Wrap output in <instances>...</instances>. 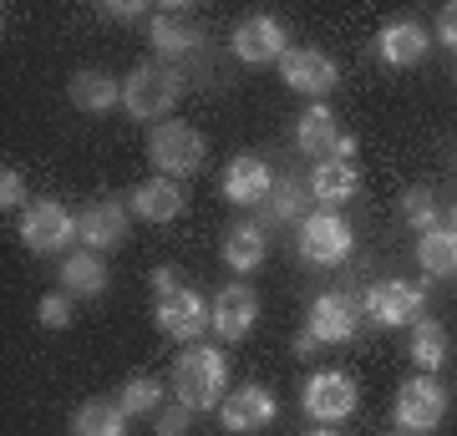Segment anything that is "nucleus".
<instances>
[{
  "label": "nucleus",
  "mask_w": 457,
  "mask_h": 436,
  "mask_svg": "<svg viewBox=\"0 0 457 436\" xmlns=\"http://www.w3.org/2000/svg\"><path fill=\"white\" fill-rule=\"evenodd\" d=\"M228 396V360L213 345H188L173 366V401H183L188 411H213Z\"/></svg>",
  "instance_id": "f257e3e1"
},
{
  "label": "nucleus",
  "mask_w": 457,
  "mask_h": 436,
  "mask_svg": "<svg viewBox=\"0 0 457 436\" xmlns=\"http://www.w3.org/2000/svg\"><path fill=\"white\" fill-rule=\"evenodd\" d=\"M179 97H183V81L168 62L132 66L128 81H122V107H128V117H137V122H153V117L173 112Z\"/></svg>",
  "instance_id": "f03ea898"
},
{
  "label": "nucleus",
  "mask_w": 457,
  "mask_h": 436,
  "mask_svg": "<svg viewBox=\"0 0 457 436\" xmlns=\"http://www.w3.org/2000/svg\"><path fill=\"white\" fill-rule=\"evenodd\" d=\"M204 132L188 128V122H158V128L147 132V158H153V168H158V178H194L198 168H204Z\"/></svg>",
  "instance_id": "7ed1b4c3"
},
{
  "label": "nucleus",
  "mask_w": 457,
  "mask_h": 436,
  "mask_svg": "<svg viewBox=\"0 0 457 436\" xmlns=\"http://www.w3.org/2000/svg\"><path fill=\"white\" fill-rule=\"evenodd\" d=\"M71 239H82V218L56 198H41V203L21 213V243L31 254H66Z\"/></svg>",
  "instance_id": "20e7f679"
},
{
  "label": "nucleus",
  "mask_w": 457,
  "mask_h": 436,
  "mask_svg": "<svg viewBox=\"0 0 457 436\" xmlns=\"http://www.w3.org/2000/svg\"><path fill=\"white\" fill-rule=\"evenodd\" d=\"M392 416L402 432H437L442 416H447V386L437 375H411L407 386L396 391Z\"/></svg>",
  "instance_id": "39448f33"
},
{
  "label": "nucleus",
  "mask_w": 457,
  "mask_h": 436,
  "mask_svg": "<svg viewBox=\"0 0 457 436\" xmlns=\"http://www.w3.org/2000/svg\"><path fill=\"white\" fill-rule=\"evenodd\" d=\"M295 147L311 152V158H320V162H330V158H351V152H356V137L336 122L330 107L315 102L311 112H300V122H295Z\"/></svg>",
  "instance_id": "423d86ee"
},
{
  "label": "nucleus",
  "mask_w": 457,
  "mask_h": 436,
  "mask_svg": "<svg viewBox=\"0 0 457 436\" xmlns=\"http://www.w3.org/2000/svg\"><path fill=\"white\" fill-rule=\"evenodd\" d=\"M356 406H361V386L345 371H315L311 381H305V416L336 426V421H345Z\"/></svg>",
  "instance_id": "0eeeda50"
},
{
  "label": "nucleus",
  "mask_w": 457,
  "mask_h": 436,
  "mask_svg": "<svg viewBox=\"0 0 457 436\" xmlns=\"http://www.w3.org/2000/svg\"><path fill=\"white\" fill-rule=\"evenodd\" d=\"M361 330V305L351 300V294H320L311 305V315H305V335L315 340V345H345V340H356Z\"/></svg>",
  "instance_id": "6e6552de"
},
{
  "label": "nucleus",
  "mask_w": 457,
  "mask_h": 436,
  "mask_svg": "<svg viewBox=\"0 0 457 436\" xmlns=\"http://www.w3.org/2000/svg\"><path fill=\"white\" fill-rule=\"evenodd\" d=\"M361 309H366L381 330H402V325L422 320V290H411V284H402V279H381V284L366 290Z\"/></svg>",
  "instance_id": "1a4fd4ad"
},
{
  "label": "nucleus",
  "mask_w": 457,
  "mask_h": 436,
  "mask_svg": "<svg viewBox=\"0 0 457 436\" xmlns=\"http://www.w3.org/2000/svg\"><path fill=\"white\" fill-rule=\"evenodd\" d=\"M153 320H158V330H163V335L198 345V335L213 325V305L198 290H179V294H168V300H158Z\"/></svg>",
  "instance_id": "9d476101"
},
{
  "label": "nucleus",
  "mask_w": 457,
  "mask_h": 436,
  "mask_svg": "<svg viewBox=\"0 0 457 436\" xmlns=\"http://www.w3.org/2000/svg\"><path fill=\"white\" fill-rule=\"evenodd\" d=\"M279 77H285V86H290V92L326 97V92H336V81H341V66L330 62L326 51L295 46V51H285V62H279Z\"/></svg>",
  "instance_id": "9b49d317"
},
{
  "label": "nucleus",
  "mask_w": 457,
  "mask_h": 436,
  "mask_svg": "<svg viewBox=\"0 0 457 436\" xmlns=\"http://www.w3.org/2000/svg\"><path fill=\"white\" fill-rule=\"evenodd\" d=\"M351 243H356V234L341 213H311L300 224V259H311V264H341Z\"/></svg>",
  "instance_id": "f8f14e48"
},
{
  "label": "nucleus",
  "mask_w": 457,
  "mask_h": 436,
  "mask_svg": "<svg viewBox=\"0 0 457 436\" xmlns=\"http://www.w3.org/2000/svg\"><path fill=\"white\" fill-rule=\"evenodd\" d=\"M275 193V173H270V162L260 152H239V158H228L224 168V198L234 209H254V203H270Z\"/></svg>",
  "instance_id": "ddd939ff"
},
{
  "label": "nucleus",
  "mask_w": 457,
  "mask_h": 436,
  "mask_svg": "<svg viewBox=\"0 0 457 436\" xmlns=\"http://www.w3.org/2000/svg\"><path fill=\"white\" fill-rule=\"evenodd\" d=\"M279 416V401L270 396L264 386H239V391H228L224 406H219V426L234 436H249V432H260V426H270V421Z\"/></svg>",
  "instance_id": "4468645a"
},
{
  "label": "nucleus",
  "mask_w": 457,
  "mask_h": 436,
  "mask_svg": "<svg viewBox=\"0 0 457 436\" xmlns=\"http://www.w3.org/2000/svg\"><path fill=\"white\" fill-rule=\"evenodd\" d=\"M228 46H234V56H239V62H249V66H264V62H285V26H279L275 16H245L239 21V26H234V41H228Z\"/></svg>",
  "instance_id": "2eb2a0df"
},
{
  "label": "nucleus",
  "mask_w": 457,
  "mask_h": 436,
  "mask_svg": "<svg viewBox=\"0 0 457 436\" xmlns=\"http://www.w3.org/2000/svg\"><path fill=\"white\" fill-rule=\"evenodd\" d=\"M254 320H260V294L249 290V284H224V290L213 294V335L219 340L239 345L254 330Z\"/></svg>",
  "instance_id": "dca6fc26"
},
{
  "label": "nucleus",
  "mask_w": 457,
  "mask_h": 436,
  "mask_svg": "<svg viewBox=\"0 0 457 436\" xmlns=\"http://www.w3.org/2000/svg\"><path fill=\"white\" fill-rule=\"evenodd\" d=\"M147 36H153V46L163 56H183V51L204 46V26H198V16L188 5H158L147 16Z\"/></svg>",
  "instance_id": "f3484780"
},
{
  "label": "nucleus",
  "mask_w": 457,
  "mask_h": 436,
  "mask_svg": "<svg viewBox=\"0 0 457 436\" xmlns=\"http://www.w3.org/2000/svg\"><path fill=\"white\" fill-rule=\"evenodd\" d=\"M122 239H128V203L102 198V203H92V209L82 213V243L92 254H112Z\"/></svg>",
  "instance_id": "a211bd4d"
},
{
  "label": "nucleus",
  "mask_w": 457,
  "mask_h": 436,
  "mask_svg": "<svg viewBox=\"0 0 457 436\" xmlns=\"http://www.w3.org/2000/svg\"><path fill=\"white\" fill-rule=\"evenodd\" d=\"M128 209L143 218V224H173L183 213V188L173 178H147L128 193Z\"/></svg>",
  "instance_id": "6ab92c4d"
},
{
  "label": "nucleus",
  "mask_w": 457,
  "mask_h": 436,
  "mask_svg": "<svg viewBox=\"0 0 457 436\" xmlns=\"http://www.w3.org/2000/svg\"><path fill=\"white\" fill-rule=\"evenodd\" d=\"M66 97L77 112H112L117 102H122V86H117L112 71H97V66H82V71H71V86H66Z\"/></svg>",
  "instance_id": "aec40b11"
},
{
  "label": "nucleus",
  "mask_w": 457,
  "mask_h": 436,
  "mask_svg": "<svg viewBox=\"0 0 457 436\" xmlns=\"http://www.w3.org/2000/svg\"><path fill=\"white\" fill-rule=\"evenodd\" d=\"M427 46H432V36L417 21H392V26H381V36H376V56L386 66H417L427 56Z\"/></svg>",
  "instance_id": "412c9836"
},
{
  "label": "nucleus",
  "mask_w": 457,
  "mask_h": 436,
  "mask_svg": "<svg viewBox=\"0 0 457 436\" xmlns=\"http://www.w3.org/2000/svg\"><path fill=\"white\" fill-rule=\"evenodd\" d=\"M356 158H330V162H315L311 173V193L320 198V203H345V198L356 193Z\"/></svg>",
  "instance_id": "4be33fe9"
},
{
  "label": "nucleus",
  "mask_w": 457,
  "mask_h": 436,
  "mask_svg": "<svg viewBox=\"0 0 457 436\" xmlns=\"http://www.w3.org/2000/svg\"><path fill=\"white\" fill-rule=\"evenodd\" d=\"M71 436H128V406L122 401H87V406H77Z\"/></svg>",
  "instance_id": "5701e85b"
},
{
  "label": "nucleus",
  "mask_w": 457,
  "mask_h": 436,
  "mask_svg": "<svg viewBox=\"0 0 457 436\" xmlns=\"http://www.w3.org/2000/svg\"><path fill=\"white\" fill-rule=\"evenodd\" d=\"M62 290L66 294H102L107 290V264H102V254H92V249L66 254L62 259Z\"/></svg>",
  "instance_id": "b1692460"
},
{
  "label": "nucleus",
  "mask_w": 457,
  "mask_h": 436,
  "mask_svg": "<svg viewBox=\"0 0 457 436\" xmlns=\"http://www.w3.org/2000/svg\"><path fill=\"white\" fill-rule=\"evenodd\" d=\"M417 264H422L427 275L437 279H453L457 275V228H427L422 239H417Z\"/></svg>",
  "instance_id": "393cba45"
},
{
  "label": "nucleus",
  "mask_w": 457,
  "mask_h": 436,
  "mask_svg": "<svg viewBox=\"0 0 457 436\" xmlns=\"http://www.w3.org/2000/svg\"><path fill=\"white\" fill-rule=\"evenodd\" d=\"M224 264L228 269H239V275H254L260 269V259H264V228L260 224H234L224 234Z\"/></svg>",
  "instance_id": "a878e982"
},
{
  "label": "nucleus",
  "mask_w": 457,
  "mask_h": 436,
  "mask_svg": "<svg viewBox=\"0 0 457 436\" xmlns=\"http://www.w3.org/2000/svg\"><path fill=\"white\" fill-rule=\"evenodd\" d=\"M411 366H417V371L422 375H437L442 371V360H447V330H442V320H417L411 325Z\"/></svg>",
  "instance_id": "bb28decb"
},
{
  "label": "nucleus",
  "mask_w": 457,
  "mask_h": 436,
  "mask_svg": "<svg viewBox=\"0 0 457 436\" xmlns=\"http://www.w3.org/2000/svg\"><path fill=\"white\" fill-rule=\"evenodd\" d=\"M122 406H128V416H153V411H163V381H158V375H132L128 386H122Z\"/></svg>",
  "instance_id": "cd10ccee"
},
{
  "label": "nucleus",
  "mask_w": 457,
  "mask_h": 436,
  "mask_svg": "<svg viewBox=\"0 0 457 436\" xmlns=\"http://www.w3.org/2000/svg\"><path fill=\"white\" fill-rule=\"evenodd\" d=\"M402 218H407L411 228H437V198L427 193V188H411V193H402Z\"/></svg>",
  "instance_id": "c85d7f7f"
},
{
  "label": "nucleus",
  "mask_w": 457,
  "mask_h": 436,
  "mask_svg": "<svg viewBox=\"0 0 457 436\" xmlns=\"http://www.w3.org/2000/svg\"><path fill=\"white\" fill-rule=\"evenodd\" d=\"M36 320L46 325V330H66V325H71V294H46V300H41V305H36Z\"/></svg>",
  "instance_id": "c756f323"
},
{
  "label": "nucleus",
  "mask_w": 457,
  "mask_h": 436,
  "mask_svg": "<svg viewBox=\"0 0 457 436\" xmlns=\"http://www.w3.org/2000/svg\"><path fill=\"white\" fill-rule=\"evenodd\" d=\"M300 188H295V183H275V193H270V218H275V224H290L295 213H300Z\"/></svg>",
  "instance_id": "7c9ffc66"
},
{
  "label": "nucleus",
  "mask_w": 457,
  "mask_h": 436,
  "mask_svg": "<svg viewBox=\"0 0 457 436\" xmlns=\"http://www.w3.org/2000/svg\"><path fill=\"white\" fill-rule=\"evenodd\" d=\"M188 421H194V411L183 401L163 406V411H158V436H188Z\"/></svg>",
  "instance_id": "2f4dec72"
},
{
  "label": "nucleus",
  "mask_w": 457,
  "mask_h": 436,
  "mask_svg": "<svg viewBox=\"0 0 457 436\" xmlns=\"http://www.w3.org/2000/svg\"><path fill=\"white\" fill-rule=\"evenodd\" d=\"M26 203V183H21V173L16 168H0V209L11 213V209H21Z\"/></svg>",
  "instance_id": "473e14b6"
},
{
  "label": "nucleus",
  "mask_w": 457,
  "mask_h": 436,
  "mask_svg": "<svg viewBox=\"0 0 457 436\" xmlns=\"http://www.w3.org/2000/svg\"><path fill=\"white\" fill-rule=\"evenodd\" d=\"M437 41L447 51H457V5H442V16H437Z\"/></svg>",
  "instance_id": "72a5a7b5"
},
{
  "label": "nucleus",
  "mask_w": 457,
  "mask_h": 436,
  "mask_svg": "<svg viewBox=\"0 0 457 436\" xmlns=\"http://www.w3.org/2000/svg\"><path fill=\"white\" fill-rule=\"evenodd\" d=\"M183 284H179V269H173V264H163V269H153V294H158V300H168V294H179Z\"/></svg>",
  "instance_id": "f704fd0d"
},
{
  "label": "nucleus",
  "mask_w": 457,
  "mask_h": 436,
  "mask_svg": "<svg viewBox=\"0 0 457 436\" xmlns=\"http://www.w3.org/2000/svg\"><path fill=\"white\" fill-rule=\"evenodd\" d=\"M102 16H117V21H143L147 16V5H137V0H117V5H102Z\"/></svg>",
  "instance_id": "c9c22d12"
},
{
  "label": "nucleus",
  "mask_w": 457,
  "mask_h": 436,
  "mask_svg": "<svg viewBox=\"0 0 457 436\" xmlns=\"http://www.w3.org/2000/svg\"><path fill=\"white\" fill-rule=\"evenodd\" d=\"M311 436H336V432H330V426H320V432H311Z\"/></svg>",
  "instance_id": "e433bc0d"
}]
</instances>
